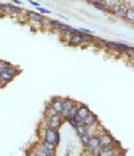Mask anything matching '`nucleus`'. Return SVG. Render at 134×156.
Segmentation results:
<instances>
[{"label": "nucleus", "instance_id": "1", "mask_svg": "<svg viewBox=\"0 0 134 156\" xmlns=\"http://www.w3.org/2000/svg\"><path fill=\"white\" fill-rule=\"evenodd\" d=\"M44 140L57 146L58 143H59V134H58V130L52 129V128L46 126L45 127V131H44Z\"/></svg>", "mask_w": 134, "mask_h": 156}, {"label": "nucleus", "instance_id": "2", "mask_svg": "<svg viewBox=\"0 0 134 156\" xmlns=\"http://www.w3.org/2000/svg\"><path fill=\"white\" fill-rule=\"evenodd\" d=\"M86 148L88 149V152L91 153L92 155L94 156H97L99 155V153L101 152V146H99V138L97 135H94L92 136V138L89 139V142H88L87 146H86Z\"/></svg>", "mask_w": 134, "mask_h": 156}, {"label": "nucleus", "instance_id": "3", "mask_svg": "<svg viewBox=\"0 0 134 156\" xmlns=\"http://www.w3.org/2000/svg\"><path fill=\"white\" fill-rule=\"evenodd\" d=\"M99 146L102 149H109L115 147L114 143H117L114 140V138L109 134H103V135H99Z\"/></svg>", "mask_w": 134, "mask_h": 156}, {"label": "nucleus", "instance_id": "4", "mask_svg": "<svg viewBox=\"0 0 134 156\" xmlns=\"http://www.w3.org/2000/svg\"><path fill=\"white\" fill-rule=\"evenodd\" d=\"M63 121H64L63 117L59 114H54V115H50L49 117H48V121H47L46 126L52 128V129L58 130V128L60 127V125H62Z\"/></svg>", "mask_w": 134, "mask_h": 156}, {"label": "nucleus", "instance_id": "5", "mask_svg": "<svg viewBox=\"0 0 134 156\" xmlns=\"http://www.w3.org/2000/svg\"><path fill=\"white\" fill-rule=\"evenodd\" d=\"M18 73V71H16V69L14 66H8L4 72H1L0 73V78L2 79V81L5 83H9L10 81L14 80V78L16 76V74Z\"/></svg>", "mask_w": 134, "mask_h": 156}, {"label": "nucleus", "instance_id": "6", "mask_svg": "<svg viewBox=\"0 0 134 156\" xmlns=\"http://www.w3.org/2000/svg\"><path fill=\"white\" fill-rule=\"evenodd\" d=\"M91 114V111L88 109L87 107L85 106H81L78 107V111H77V115H76V117L74 118V120L77 122V125L79 124H83V121L86 117H87L88 115Z\"/></svg>", "mask_w": 134, "mask_h": 156}, {"label": "nucleus", "instance_id": "7", "mask_svg": "<svg viewBox=\"0 0 134 156\" xmlns=\"http://www.w3.org/2000/svg\"><path fill=\"white\" fill-rule=\"evenodd\" d=\"M74 106V101H72L69 99H63V106H62V112L60 116L63 117V119H66L67 115L69 112V110L72 109V107Z\"/></svg>", "mask_w": 134, "mask_h": 156}, {"label": "nucleus", "instance_id": "8", "mask_svg": "<svg viewBox=\"0 0 134 156\" xmlns=\"http://www.w3.org/2000/svg\"><path fill=\"white\" fill-rule=\"evenodd\" d=\"M40 147L45 153H47L48 155L50 156H55L56 155V151H57V146L50 144V143H47L45 140H42V144H40Z\"/></svg>", "mask_w": 134, "mask_h": 156}, {"label": "nucleus", "instance_id": "9", "mask_svg": "<svg viewBox=\"0 0 134 156\" xmlns=\"http://www.w3.org/2000/svg\"><path fill=\"white\" fill-rule=\"evenodd\" d=\"M50 106H52V110L55 114H60L62 112V106H63V99L55 98V99L52 100Z\"/></svg>", "mask_w": 134, "mask_h": 156}, {"label": "nucleus", "instance_id": "10", "mask_svg": "<svg viewBox=\"0 0 134 156\" xmlns=\"http://www.w3.org/2000/svg\"><path fill=\"white\" fill-rule=\"evenodd\" d=\"M96 124H97V118H96L95 115H93L92 112L88 115L87 117L84 119V121H83V125H84L86 128L94 127Z\"/></svg>", "mask_w": 134, "mask_h": 156}, {"label": "nucleus", "instance_id": "11", "mask_svg": "<svg viewBox=\"0 0 134 156\" xmlns=\"http://www.w3.org/2000/svg\"><path fill=\"white\" fill-rule=\"evenodd\" d=\"M97 156H120V151L116 147L109 149H101Z\"/></svg>", "mask_w": 134, "mask_h": 156}, {"label": "nucleus", "instance_id": "12", "mask_svg": "<svg viewBox=\"0 0 134 156\" xmlns=\"http://www.w3.org/2000/svg\"><path fill=\"white\" fill-rule=\"evenodd\" d=\"M126 10H127V8L125 7L123 4H117L116 6H114L113 7L114 14L117 15V16H120V17H122V18L124 17V15H125Z\"/></svg>", "mask_w": 134, "mask_h": 156}, {"label": "nucleus", "instance_id": "13", "mask_svg": "<svg viewBox=\"0 0 134 156\" xmlns=\"http://www.w3.org/2000/svg\"><path fill=\"white\" fill-rule=\"evenodd\" d=\"M92 4L96 9H99V10L103 11V12H109V11L112 10V9H111L109 6H106L104 2H99V1H95V0H93Z\"/></svg>", "mask_w": 134, "mask_h": 156}, {"label": "nucleus", "instance_id": "14", "mask_svg": "<svg viewBox=\"0 0 134 156\" xmlns=\"http://www.w3.org/2000/svg\"><path fill=\"white\" fill-rule=\"evenodd\" d=\"M21 9L17 6L14 5H4V12H8V14H19Z\"/></svg>", "mask_w": 134, "mask_h": 156}, {"label": "nucleus", "instance_id": "15", "mask_svg": "<svg viewBox=\"0 0 134 156\" xmlns=\"http://www.w3.org/2000/svg\"><path fill=\"white\" fill-rule=\"evenodd\" d=\"M27 18H28L30 21H42L44 20V17H42L40 14H37V12H34V11H29L27 12Z\"/></svg>", "mask_w": 134, "mask_h": 156}, {"label": "nucleus", "instance_id": "16", "mask_svg": "<svg viewBox=\"0 0 134 156\" xmlns=\"http://www.w3.org/2000/svg\"><path fill=\"white\" fill-rule=\"evenodd\" d=\"M32 156H50V155H48L47 153H45L44 151H42V147H40V145L36 146V147H34V148H32Z\"/></svg>", "mask_w": 134, "mask_h": 156}, {"label": "nucleus", "instance_id": "17", "mask_svg": "<svg viewBox=\"0 0 134 156\" xmlns=\"http://www.w3.org/2000/svg\"><path fill=\"white\" fill-rule=\"evenodd\" d=\"M75 130H76V134H77L78 137H82V136L85 135V134L88 131V128L85 127L83 124H79V125H77V126H76Z\"/></svg>", "mask_w": 134, "mask_h": 156}, {"label": "nucleus", "instance_id": "18", "mask_svg": "<svg viewBox=\"0 0 134 156\" xmlns=\"http://www.w3.org/2000/svg\"><path fill=\"white\" fill-rule=\"evenodd\" d=\"M123 18H125V19H126V20H129L130 23H133V21H134V10H133V7H131V8H129V9H127Z\"/></svg>", "mask_w": 134, "mask_h": 156}, {"label": "nucleus", "instance_id": "19", "mask_svg": "<svg viewBox=\"0 0 134 156\" xmlns=\"http://www.w3.org/2000/svg\"><path fill=\"white\" fill-rule=\"evenodd\" d=\"M77 111H78V106L74 105V106L72 107V109L69 110L68 115H67L66 120H68V119H74V118L76 117V115H77Z\"/></svg>", "mask_w": 134, "mask_h": 156}, {"label": "nucleus", "instance_id": "20", "mask_svg": "<svg viewBox=\"0 0 134 156\" xmlns=\"http://www.w3.org/2000/svg\"><path fill=\"white\" fill-rule=\"evenodd\" d=\"M92 136H93L92 134H91L89 131H87V133H86L85 135H83V136H82V137H79V138H81L82 144H83V146H85V147L87 146L88 142H89V139L92 138Z\"/></svg>", "mask_w": 134, "mask_h": 156}, {"label": "nucleus", "instance_id": "21", "mask_svg": "<svg viewBox=\"0 0 134 156\" xmlns=\"http://www.w3.org/2000/svg\"><path fill=\"white\" fill-rule=\"evenodd\" d=\"M37 8H38V10L42 14H50V10H48V9H45V8H42V7H37Z\"/></svg>", "mask_w": 134, "mask_h": 156}, {"label": "nucleus", "instance_id": "22", "mask_svg": "<svg viewBox=\"0 0 134 156\" xmlns=\"http://www.w3.org/2000/svg\"><path fill=\"white\" fill-rule=\"evenodd\" d=\"M68 122H69V125H71L72 127H74V128H76V126H77V122L74 120V119H68Z\"/></svg>", "mask_w": 134, "mask_h": 156}, {"label": "nucleus", "instance_id": "23", "mask_svg": "<svg viewBox=\"0 0 134 156\" xmlns=\"http://www.w3.org/2000/svg\"><path fill=\"white\" fill-rule=\"evenodd\" d=\"M29 4H32V6H35V7H40L38 2H36V1H32V0H29Z\"/></svg>", "mask_w": 134, "mask_h": 156}, {"label": "nucleus", "instance_id": "24", "mask_svg": "<svg viewBox=\"0 0 134 156\" xmlns=\"http://www.w3.org/2000/svg\"><path fill=\"white\" fill-rule=\"evenodd\" d=\"M4 85H6V83H5V82L2 81V79L0 78V89H1V88H4Z\"/></svg>", "mask_w": 134, "mask_h": 156}, {"label": "nucleus", "instance_id": "25", "mask_svg": "<svg viewBox=\"0 0 134 156\" xmlns=\"http://www.w3.org/2000/svg\"><path fill=\"white\" fill-rule=\"evenodd\" d=\"M0 12H4V5L0 4Z\"/></svg>", "mask_w": 134, "mask_h": 156}, {"label": "nucleus", "instance_id": "26", "mask_svg": "<svg viewBox=\"0 0 134 156\" xmlns=\"http://www.w3.org/2000/svg\"><path fill=\"white\" fill-rule=\"evenodd\" d=\"M11 1H14V2H16V4H20V1H19V0H11Z\"/></svg>", "mask_w": 134, "mask_h": 156}]
</instances>
